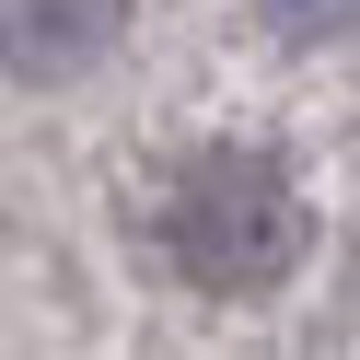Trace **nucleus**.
Instances as JSON below:
<instances>
[{
    "mask_svg": "<svg viewBox=\"0 0 360 360\" xmlns=\"http://www.w3.org/2000/svg\"><path fill=\"white\" fill-rule=\"evenodd\" d=\"M163 244H174V267H186L198 290L244 302V290L290 279V256H302V198H290L279 163H256V151H210V163L174 186Z\"/></svg>",
    "mask_w": 360,
    "mask_h": 360,
    "instance_id": "f257e3e1",
    "label": "nucleus"
},
{
    "mask_svg": "<svg viewBox=\"0 0 360 360\" xmlns=\"http://www.w3.org/2000/svg\"><path fill=\"white\" fill-rule=\"evenodd\" d=\"M117 24H128V0H0V58L24 82H70L117 47Z\"/></svg>",
    "mask_w": 360,
    "mask_h": 360,
    "instance_id": "f03ea898",
    "label": "nucleus"
},
{
    "mask_svg": "<svg viewBox=\"0 0 360 360\" xmlns=\"http://www.w3.org/2000/svg\"><path fill=\"white\" fill-rule=\"evenodd\" d=\"M279 35H337V24H360V0H256Z\"/></svg>",
    "mask_w": 360,
    "mask_h": 360,
    "instance_id": "7ed1b4c3",
    "label": "nucleus"
}]
</instances>
